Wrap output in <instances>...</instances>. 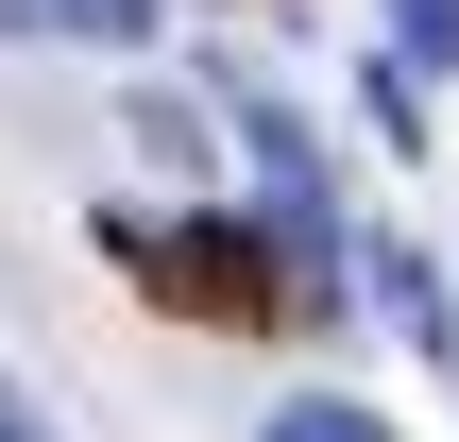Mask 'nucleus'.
<instances>
[{
	"label": "nucleus",
	"mask_w": 459,
	"mask_h": 442,
	"mask_svg": "<svg viewBox=\"0 0 459 442\" xmlns=\"http://www.w3.org/2000/svg\"><path fill=\"white\" fill-rule=\"evenodd\" d=\"M0 17H51V0H0Z\"/></svg>",
	"instance_id": "nucleus-6"
},
{
	"label": "nucleus",
	"mask_w": 459,
	"mask_h": 442,
	"mask_svg": "<svg viewBox=\"0 0 459 442\" xmlns=\"http://www.w3.org/2000/svg\"><path fill=\"white\" fill-rule=\"evenodd\" d=\"M51 34H85V51H136V34H153V0H51Z\"/></svg>",
	"instance_id": "nucleus-2"
},
{
	"label": "nucleus",
	"mask_w": 459,
	"mask_h": 442,
	"mask_svg": "<svg viewBox=\"0 0 459 442\" xmlns=\"http://www.w3.org/2000/svg\"><path fill=\"white\" fill-rule=\"evenodd\" d=\"M409 51H443V68H459V0H409Z\"/></svg>",
	"instance_id": "nucleus-4"
},
{
	"label": "nucleus",
	"mask_w": 459,
	"mask_h": 442,
	"mask_svg": "<svg viewBox=\"0 0 459 442\" xmlns=\"http://www.w3.org/2000/svg\"><path fill=\"white\" fill-rule=\"evenodd\" d=\"M0 442H51V409H34V392H17V375H0Z\"/></svg>",
	"instance_id": "nucleus-5"
},
{
	"label": "nucleus",
	"mask_w": 459,
	"mask_h": 442,
	"mask_svg": "<svg viewBox=\"0 0 459 442\" xmlns=\"http://www.w3.org/2000/svg\"><path fill=\"white\" fill-rule=\"evenodd\" d=\"M102 256L170 307V324H273V256L238 221H102Z\"/></svg>",
	"instance_id": "nucleus-1"
},
{
	"label": "nucleus",
	"mask_w": 459,
	"mask_h": 442,
	"mask_svg": "<svg viewBox=\"0 0 459 442\" xmlns=\"http://www.w3.org/2000/svg\"><path fill=\"white\" fill-rule=\"evenodd\" d=\"M255 442H392V426H375V409H273Z\"/></svg>",
	"instance_id": "nucleus-3"
}]
</instances>
